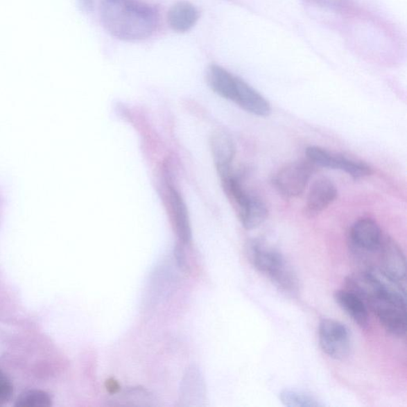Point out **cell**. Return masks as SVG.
<instances>
[{
	"label": "cell",
	"mask_w": 407,
	"mask_h": 407,
	"mask_svg": "<svg viewBox=\"0 0 407 407\" xmlns=\"http://www.w3.org/2000/svg\"><path fill=\"white\" fill-rule=\"evenodd\" d=\"M167 202L173 230L179 241L182 243H188L191 241L192 232L187 205L181 194L171 186L168 187Z\"/></svg>",
	"instance_id": "ba28073f"
},
{
	"label": "cell",
	"mask_w": 407,
	"mask_h": 407,
	"mask_svg": "<svg viewBox=\"0 0 407 407\" xmlns=\"http://www.w3.org/2000/svg\"><path fill=\"white\" fill-rule=\"evenodd\" d=\"M335 170L343 171L355 179L370 176L372 173V168L365 162L341 154L335 155Z\"/></svg>",
	"instance_id": "5bb4252c"
},
{
	"label": "cell",
	"mask_w": 407,
	"mask_h": 407,
	"mask_svg": "<svg viewBox=\"0 0 407 407\" xmlns=\"http://www.w3.org/2000/svg\"><path fill=\"white\" fill-rule=\"evenodd\" d=\"M245 249L249 262L260 273L268 276L276 287L286 294H297L300 280L283 254L258 240L249 241Z\"/></svg>",
	"instance_id": "7a4b0ae2"
},
{
	"label": "cell",
	"mask_w": 407,
	"mask_h": 407,
	"mask_svg": "<svg viewBox=\"0 0 407 407\" xmlns=\"http://www.w3.org/2000/svg\"><path fill=\"white\" fill-rule=\"evenodd\" d=\"M334 300L347 315L362 329L369 325L368 309L365 302L354 292L340 290L335 292Z\"/></svg>",
	"instance_id": "7c38bea8"
},
{
	"label": "cell",
	"mask_w": 407,
	"mask_h": 407,
	"mask_svg": "<svg viewBox=\"0 0 407 407\" xmlns=\"http://www.w3.org/2000/svg\"><path fill=\"white\" fill-rule=\"evenodd\" d=\"M232 101L253 115L265 117L271 113L270 103L259 92L238 77Z\"/></svg>",
	"instance_id": "9c48e42d"
},
{
	"label": "cell",
	"mask_w": 407,
	"mask_h": 407,
	"mask_svg": "<svg viewBox=\"0 0 407 407\" xmlns=\"http://www.w3.org/2000/svg\"><path fill=\"white\" fill-rule=\"evenodd\" d=\"M18 407H49L51 406V399L48 394L42 390H31L21 395L16 401Z\"/></svg>",
	"instance_id": "ac0fdd59"
},
{
	"label": "cell",
	"mask_w": 407,
	"mask_h": 407,
	"mask_svg": "<svg viewBox=\"0 0 407 407\" xmlns=\"http://www.w3.org/2000/svg\"><path fill=\"white\" fill-rule=\"evenodd\" d=\"M13 387L10 379L0 372V403L7 401L12 394Z\"/></svg>",
	"instance_id": "d6986e66"
},
{
	"label": "cell",
	"mask_w": 407,
	"mask_h": 407,
	"mask_svg": "<svg viewBox=\"0 0 407 407\" xmlns=\"http://www.w3.org/2000/svg\"><path fill=\"white\" fill-rule=\"evenodd\" d=\"M199 18L198 9L187 1L173 4L167 15L168 24L171 29L179 33L191 31L197 24Z\"/></svg>",
	"instance_id": "4fadbf2b"
},
{
	"label": "cell",
	"mask_w": 407,
	"mask_h": 407,
	"mask_svg": "<svg viewBox=\"0 0 407 407\" xmlns=\"http://www.w3.org/2000/svg\"><path fill=\"white\" fill-rule=\"evenodd\" d=\"M338 197V189L328 178H320L312 184L306 202L307 214L313 216L322 213Z\"/></svg>",
	"instance_id": "8fae6325"
},
{
	"label": "cell",
	"mask_w": 407,
	"mask_h": 407,
	"mask_svg": "<svg viewBox=\"0 0 407 407\" xmlns=\"http://www.w3.org/2000/svg\"><path fill=\"white\" fill-rule=\"evenodd\" d=\"M106 388L110 393H116L119 389V385L115 379H110L106 383Z\"/></svg>",
	"instance_id": "44dd1931"
},
{
	"label": "cell",
	"mask_w": 407,
	"mask_h": 407,
	"mask_svg": "<svg viewBox=\"0 0 407 407\" xmlns=\"http://www.w3.org/2000/svg\"><path fill=\"white\" fill-rule=\"evenodd\" d=\"M175 256L179 267L184 270H187L189 268L187 259L182 244H177L175 247Z\"/></svg>",
	"instance_id": "ffe728a7"
},
{
	"label": "cell",
	"mask_w": 407,
	"mask_h": 407,
	"mask_svg": "<svg viewBox=\"0 0 407 407\" xmlns=\"http://www.w3.org/2000/svg\"><path fill=\"white\" fill-rule=\"evenodd\" d=\"M308 7L332 13H347L354 8V0H302Z\"/></svg>",
	"instance_id": "e0dca14e"
},
{
	"label": "cell",
	"mask_w": 407,
	"mask_h": 407,
	"mask_svg": "<svg viewBox=\"0 0 407 407\" xmlns=\"http://www.w3.org/2000/svg\"><path fill=\"white\" fill-rule=\"evenodd\" d=\"M318 340L325 354L336 361H343L351 351L348 328L333 319H323L319 324Z\"/></svg>",
	"instance_id": "277c9868"
},
{
	"label": "cell",
	"mask_w": 407,
	"mask_h": 407,
	"mask_svg": "<svg viewBox=\"0 0 407 407\" xmlns=\"http://www.w3.org/2000/svg\"><path fill=\"white\" fill-rule=\"evenodd\" d=\"M313 172V164L309 161L291 162L276 173L275 186L283 196L297 198L305 191Z\"/></svg>",
	"instance_id": "8992f818"
},
{
	"label": "cell",
	"mask_w": 407,
	"mask_h": 407,
	"mask_svg": "<svg viewBox=\"0 0 407 407\" xmlns=\"http://www.w3.org/2000/svg\"><path fill=\"white\" fill-rule=\"evenodd\" d=\"M383 234L376 221L370 218L357 220L352 225L349 236L350 251L360 259L378 254Z\"/></svg>",
	"instance_id": "5b68a950"
},
{
	"label": "cell",
	"mask_w": 407,
	"mask_h": 407,
	"mask_svg": "<svg viewBox=\"0 0 407 407\" xmlns=\"http://www.w3.org/2000/svg\"><path fill=\"white\" fill-rule=\"evenodd\" d=\"M279 399L286 406L290 407H318L322 404L312 395L301 390L285 389L279 394Z\"/></svg>",
	"instance_id": "2e32d148"
},
{
	"label": "cell",
	"mask_w": 407,
	"mask_h": 407,
	"mask_svg": "<svg viewBox=\"0 0 407 407\" xmlns=\"http://www.w3.org/2000/svg\"><path fill=\"white\" fill-rule=\"evenodd\" d=\"M103 26L114 37L123 41L148 39L158 26L159 10L139 0H102Z\"/></svg>",
	"instance_id": "6da1fadb"
},
{
	"label": "cell",
	"mask_w": 407,
	"mask_h": 407,
	"mask_svg": "<svg viewBox=\"0 0 407 407\" xmlns=\"http://www.w3.org/2000/svg\"><path fill=\"white\" fill-rule=\"evenodd\" d=\"M210 146L217 171L220 177L230 175L236 146L229 134L216 131L211 137Z\"/></svg>",
	"instance_id": "30bf717a"
},
{
	"label": "cell",
	"mask_w": 407,
	"mask_h": 407,
	"mask_svg": "<svg viewBox=\"0 0 407 407\" xmlns=\"http://www.w3.org/2000/svg\"><path fill=\"white\" fill-rule=\"evenodd\" d=\"M367 306L388 334L395 338H404L407 330L406 297L381 291Z\"/></svg>",
	"instance_id": "3957f363"
},
{
	"label": "cell",
	"mask_w": 407,
	"mask_h": 407,
	"mask_svg": "<svg viewBox=\"0 0 407 407\" xmlns=\"http://www.w3.org/2000/svg\"><path fill=\"white\" fill-rule=\"evenodd\" d=\"M381 268L399 284L406 286V265L403 250L392 238L384 236L379 250Z\"/></svg>",
	"instance_id": "52a82bcc"
},
{
	"label": "cell",
	"mask_w": 407,
	"mask_h": 407,
	"mask_svg": "<svg viewBox=\"0 0 407 407\" xmlns=\"http://www.w3.org/2000/svg\"><path fill=\"white\" fill-rule=\"evenodd\" d=\"M268 216L267 205L262 200L253 196L247 213L241 222L244 229L252 230L261 225L267 220Z\"/></svg>",
	"instance_id": "9a60e30c"
}]
</instances>
